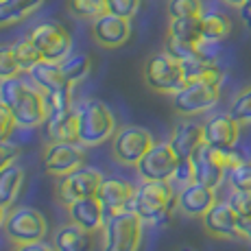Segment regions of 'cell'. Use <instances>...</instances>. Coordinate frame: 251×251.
<instances>
[{
	"label": "cell",
	"instance_id": "6da1fadb",
	"mask_svg": "<svg viewBox=\"0 0 251 251\" xmlns=\"http://www.w3.org/2000/svg\"><path fill=\"white\" fill-rule=\"evenodd\" d=\"M22 75L0 81V100L11 109L18 127L33 129L46 123L48 107H46L44 92L37 88L28 76Z\"/></svg>",
	"mask_w": 251,
	"mask_h": 251
},
{
	"label": "cell",
	"instance_id": "7a4b0ae2",
	"mask_svg": "<svg viewBox=\"0 0 251 251\" xmlns=\"http://www.w3.org/2000/svg\"><path fill=\"white\" fill-rule=\"evenodd\" d=\"M177 207V190L171 181H140L131 210L149 225H160Z\"/></svg>",
	"mask_w": 251,
	"mask_h": 251
},
{
	"label": "cell",
	"instance_id": "3957f363",
	"mask_svg": "<svg viewBox=\"0 0 251 251\" xmlns=\"http://www.w3.org/2000/svg\"><path fill=\"white\" fill-rule=\"evenodd\" d=\"M243 160L245 157L236 149H216L203 142L192 155L195 181L216 190L223 181H227V173Z\"/></svg>",
	"mask_w": 251,
	"mask_h": 251
},
{
	"label": "cell",
	"instance_id": "277c9868",
	"mask_svg": "<svg viewBox=\"0 0 251 251\" xmlns=\"http://www.w3.org/2000/svg\"><path fill=\"white\" fill-rule=\"evenodd\" d=\"M75 109L79 118V142L85 147H99L116 133V118L103 100L85 99Z\"/></svg>",
	"mask_w": 251,
	"mask_h": 251
},
{
	"label": "cell",
	"instance_id": "5b68a950",
	"mask_svg": "<svg viewBox=\"0 0 251 251\" xmlns=\"http://www.w3.org/2000/svg\"><path fill=\"white\" fill-rule=\"evenodd\" d=\"M142 225L144 221L133 210L109 214L100 229V251H140Z\"/></svg>",
	"mask_w": 251,
	"mask_h": 251
},
{
	"label": "cell",
	"instance_id": "8992f818",
	"mask_svg": "<svg viewBox=\"0 0 251 251\" xmlns=\"http://www.w3.org/2000/svg\"><path fill=\"white\" fill-rule=\"evenodd\" d=\"M144 81L157 94L173 96L177 90H181L186 85V72H183L179 59H175L166 50H162L147 59V64H144Z\"/></svg>",
	"mask_w": 251,
	"mask_h": 251
},
{
	"label": "cell",
	"instance_id": "52a82bcc",
	"mask_svg": "<svg viewBox=\"0 0 251 251\" xmlns=\"http://www.w3.org/2000/svg\"><path fill=\"white\" fill-rule=\"evenodd\" d=\"M173 99V109L179 116H197L210 112L221 100V85L207 81H186L181 90H177Z\"/></svg>",
	"mask_w": 251,
	"mask_h": 251
},
{
	"label": "cell",
	"instance_id": "ba28073f",
	"mask_svg": "<svg viewBox=\"0 0 251 251\" xmlns=\"http://www.w3.org/2000/svg\"><path fill=\"white\" fill-rule=\"evenodd\" d=\"M28 37L37 46V50L42 52V59H46V61L61 64L72 50L70 31L64 24H59L55 20H46V22H40L37 26H33Z\"/></svg>",
	"mask_w": 251,
	"mask_h": 251
},
{
	"label": "cell",
	"instance_id": "9c48e42d",
	"mask_svg": "<svg viewBox=\"0 0 251 251\" xmlns=\"http://www.w3.org/2000/svg\"><path fill=\"white\" fill-rule=\"evenodd\" d=\"M153 144L155 142H153L149 129L138 127V125H127L112 136V153L116 162L123 166H136Z\"/></svg>",
	"mask_w": 251,
	"mask_h": 251
},
{
	"label": "cell",
	"instance_id": "30bf717a",
	"mask_svg": "<svg viewBox=\"0 0 251 251\" xmlns=\"http://www.w3.org/2000/svg\"><path fill=\"white\" fill-rule=\"evenodd\" d=\"M4 231L13 243H33V240H44L48 223L46 216L40 210L28 205L13 207L11 212H7L4 219Z\"/></svg>",
	"mask_w": 251,
	"mask_h": 251
},
{
	"label": "cell",
	"instance_id": "8fae6325",
	"mask_svg": "<svg viewBox=\"0 0 251 251\" xmlns=\"http://www.w3.org/2000/svg\"><path fill=\"white\" fill-rule=\"evenodd\" d=\"M177 164L179 155L171 147V142H155L136 164V173L140 181H171Z\"/></svg>",
	"mask_w": 251,
	"mask_h": 251
},
{
	"label": "cell",
	"instance_id": "7c38bea8",
	"mask_svg": "<svg viewBox=\"0 0 251 251\" xmlns=\"http://www.w3.org/2000/svg\"><path fill=\"white\" fill-rule=\"evenodd\" d=\"M85 144L75 140V142H50L44 151L42 164L48 175L64 177L68 173L76 171L85 164Z\"/></svg>",
	"mask_w": 251,
	"mask_h": 251
},
{
	"label": "cell",
	"instance_id": "4fadbf2b",
	"mask_svg": "<svg viewBox=\"0 0 251 251\" xmlns=\"http://www.w3.org/2000/svg\"><path fill=\"white\" fill-rule=\"evenodd\" d=\"M103 179L105 177L100 175V171L90 168L83 164V166L76 168V171L59 177V181H57V199H59L64 205H68L76 199L94 197L96 192H99Z\"/></svg>",
	"mask_w": 251,
	"mask_h": 251
},
{
	"label": "cell",
	"instance_id": "5bb4252c",
	"mask_svg": "<svg viewBox=\"0 0 251 251\" xmlns=\"http://www.w3.org/2000/svg\"><path fill=\"white\" fill-rule=\"evenodd\" d=\"M92 35L103 48H120L131 37V20L105 11L103 16L92 20Z\"/></svg>",
	"mask_w": 251,
	"mask_h": 251
},
{
	"label": "cell",
	"instance_id": "9a60e30c",
	"mask_svg": "<svg viewBox=\"0 0 251 251\" xmlns=\"http://www.w3.org/2000/svg\"><path fill=\"white\" fill-rule=\"evenodd\" d=\"M203 227L214 238H229L238 240L243 238L240 234V216L234 212L229 201H216L203 216Z\"/></svg>",
	"mask_w": 251,
	"mask_h": 251
},
{
	"label": "cell",
	"instance_id": "2e32d148",
	"mask_svg": "<svg viewBox=\"0 0 251 251\" xmlns=\"http://www.w3.org/2000/svg\"><path fill=\"white\" fill-rule=\"evenodd\" d=\"M136 188L129 179H123V177H105L103 183H100L96 197L100 199L105 212L109 214H118V212L131 210L133 197H136Z\"/></svg>",
	"mask_w": 251,
	"mask_h": 251
},
{
	"label": "cell",
	"instance_id": "e0dca14e",
	"mask_svg": "<svg viewBox=\"0 0 251 251\" xmlns=\"http://www.w3.org/2000/svg\"><path fill=\"white\" fill-rule=\"evenodd\" d=\"M66 214H68V221L75 225H79V227L92 231V234H96V231L103 229L105 221H107V212H105L103 203H100L99 197H85V199H76L72 201V203L66 205Z\"/></svg>",
	"mask_w": 251,
	"mask_h": 251
},
{
	"label": "cell",
	"instance_id": "ac0fdd59",
	"mask_svg": "<svg viewBox=\"0 0 251 251\" xmlns=\"http://www.w3.org/2000/svg\"><path fill=\"white\" fill-rule=\"evenodd\" d=\"M205 144L216 149H236L240 140V123L231 114H216L203 125Z\"/></svg>",
	"mask_w": 251,
	"mask_h": 251
},
{
	"label": "cell",
	"instance_id": "d6986e66",
	"mask_svg": "<svg viewBox=\"0 0 251 251\" xmlns=\"http://www.w3.org/2000/svg\"><path fill=\"white\" fill-rule=\"evenodd\" d=\"M216 203V190L201 183H190L177 192V207L186 216H203Z\"/></svg>",
	"mask_w": 251,
	"mask_h": 251
},
{
	"label": "cell",
	"instance_id": "ffe728a7",
	"mask_svg": "<svg viewBox=\"0 0 251 251\" xmlns=\"http://www.w3.org/2000/svg\"><path fill=\"white\" fill-rule=\"evenodd\" d=\"M168 142H171V147L179 155V160L192 157L197 149L205 142V129H203V125L195 123V120H183V123H179L173 129Z\"/></svg>",
	"mask_w": 251,
	"mask_h": 251
},
{
	"label": "cell",
	"instance_id": "44dd1931",
	"mask_svg": "<svg viewBox=\"0 0 251 251\" xmlns=\"http://www.w3.org/2000/svg\"><path fill=\"white\" fill-rule=\"evenodd\" d=\"M44 125L46 138L50 142H75V140H79V118H76L75 107L48 114Z\"/></svg>",
	"mask_w": 251,
	"mask_h": 251
},
{
	"label": "cell",
	"instance_id": "7402d4cb",
	"mask_svg": "<svg viewBox=\"0 0 251 251\" xmlns=\"http://www.w3.org/2000/svg\"><path fill=\"white\" fill-rule=\"evenodd\" d=\"M55 251H94V234L75 223H66L52 234Z\"/></svg>",
	"mask_w": 251,
	"mask_h": 251
},
{
	"label": "cell",
	"instance_id": "603a6c76",
	"mask_svg": "<svg viewBox=\"0 0 251 251\" xmlns=\"http://www.w3.org/2000/svg\"><path fill=\"white\" fill-rule=\"evenodd\" d=\"M28 79L33 81V83L37 85L42 92H52V90H59L64 88V85H72L68 79H66L64 70H61V64H57V61H46L42 59L40 64H35L31 70L26 72Z\"/></svg>",
	"mask_w": 251,
	"mask_h": 251
},
{
	"label": "cell",
	"instance_id": "cb8c5ba5",
	"mask_svg": "<svg viewBox=\"0 0 251 251\" xmlns=\"http://www.w3.org/2000/svg\"><path fill=\"white\" fill-rule=\"evenodd\" d=\"M44 0H0V28L16 26L37 11Z\"/></svg>",
	"mask_w": 251,
	"mask_h": 251
},
{
	"label": "cell",
	"instance_id": "d4e9b609",
	"mask_svg": "<svg viewBox=\"0 0 251 251\" xmlns=\"http://www.w3.org/2000/svg\"><path fill=\"white\" fill-rule=\"evenodd\" d=\"M24 168L20 164L11 162L9 166H4L0 171V205L11 207L16 203L18 195H20L22 186H24Z\"/></svg>",
	"mask_w": 251,
	"mask_h": 251
},
{
	"label": "cell",
	"instance_id": "484cf974",
	"mask_svg": "<svg viewBox=\"0 0 251 251\" xmlns=\"http://www.w3.org/2000/svg\"><path fill=\"white\" fill-rule=\"evenodd\" d=\"M171 40L181 44H197L203 40L201 35V18H171L168 35Z\"/></svg>",
	"mask_w": 251,
	"mask_h": 251
},
{
	"label": "cell",
	"instance_id": "4316f807",
	"mask_svg": "<svg viewBox=\"0 0 251 251\" xmlns=\"http://www.w3.org/2000/svg\"><path fill=\"white\" fill-rule=\"evenodd\" d=\"M231 33V20L221 11H203L201 16V35L210 42H223Z\"/></svg>",
	"mask_w": 251,
	"mask_h": 251
},
{
	"label": "cell",
	"instance_id": "83f0119b",
	"mask_svg": "<svg viewBox=\"0 0 251 251\" xmlns=\"http://www.w3.org/2000/svg\"><path fill=\"white\" fill-rule=\"evenodd\" d=\"M61 70H64L66 79H68L72 85H76L79 81H83L85 76L90 75L92 59H90V55H83V52H79V55H68L61 61Z\"/></svg>",
	"mask_w": 251,
	"mask_h": 251
},
{
	"label": "cell",
	"instance_id": "f1b7e54d",
	"mask_svg": "<svg viewBox=\"0 0 251 251\" xmlns=\"http://www.w3.org/2000/svg\"><path fill=\"white\" fill-rule=\"evenodd\" d=\"M68 11L79 20H96L107 11L105 0H68Z\"/></svg>",
	"mask_w": 251,
	"mask_h": 251
},
{
	"label": "cell",
	"instance_id": "f546056e",
	"mask_svg": "<svg viewBox=\"0 0 251 251\" xmlns=\"http://www.w3.org/2000/svg\"><path fill=\"white\" fill-rule=\"evenodd\" d=\"M13 50H16V57H18V64H20L22 72H28L35 64L42 61V52L37 50V46L31 42V37H22L13 44Z\"/></svg>",
	"mask_w": 251,
	"mask_h": 251
},
{
	"label": "cell",
	"instance_id": "4dcf8cb0",
	"mask_svg": "<svg viewBox=\"0 0 251 251\" xmlns=\"http://www.w3.org/2000/svg\"><path fill=\"white\" fill-rule=\"evenodd\" d=\"M72 88H75V85H64V88H59V90L46 92L44 99H46L48 114H52V112H64V109L75 107V105H72Z\"/></svg>",
	"mask_w": 251,
	"mask_h": 251
},
{
	"label": "cell",
	"instance_id": "1f68e13d",
	"mask_svg": "<svg viewBox=\"0 0 251 251\" xmlns=\"http://www.w3.org/2000/svg\"><path fill=\"white\" fill-rule=\"evenodd\" d=\"M18 75H22V68L18 64L13 44H0V81Z\"/></svg>",
	"mask_w": 251,
	"mask_h": 251
},
{
	"label": "cell",
	"instance_id": "d6a6232c",
	"mask_svg": "<svg viewBox=\"0 0 251 251\" xmlns=\"http://www.w3.org/2000/svg\"><path fill=\"white\" fill-rule=\"evenodd\" d=\"M229 114L234 116L240 125H251V85L245 88L234 100H231Z\"/></svg>",
	"mask_w": 251,
	"mask_h": 251
},
{
	"label": "cell",
	"instance_id": "836d02e7",
	"mask_svg": "<svg viewBox=\"0 0 251 251\" xmlns=\"http://www.w3.org/2000/svg\"><path fill=\"white\" fill-rule=\"evenodd\" d=\"M168 13H171V18H201L203 16V2L201 0H171Z\"/></svg>",
	"mask_w": 251,
	"mask_h": 251
},
{
	"label": "cell",
	"instance_id": "e575fe53",
	"mask_svg": "<svg viewBox=\"0 0 251 251\" xmlns=\"http://www.w3.org/2000/svg\"><path fill=\"white\" fill-rule=\"evenodd\" d=\"M231 190H251V162L243 160L227 173Z\"/></svg>",
	"mask_w": 251,
	"mask_h": 251
},
{
	"label": "cell",
	"instance_id": "d590c367",
	"mask_svg": "<svg viewBox=\"0 0 251 251\" xmlns=\"http://www.w3.org/2000/svg\"><path fill=\"white\" fill-rule=\"evenodd\" d=\"M171 183L175 186V190L179 192L181 188L190 186V183H195V164H192V157H183L179 160L175 168V175H173Z\"/></svg>",
	"mask_w": 251,
	"mask_h": 251
},
{
	"label": "cell",
	"instance_id": "8d00e7d4",
	"mask_svg": "<svg viewBox=\"0 0 251 251\" xmlns=\"http://www.w3.org/2000/svg\"><path fill=\"white\" fill-rule=\"evenodd\" d=\"M227 201L240 219H249L251 216V190H231Z\"/></svg>",
	"mask_w": 251,
	"mask_h": 251
},
{
	"label": "cell",
	"instance_id": "74e56055",
	"mask_svg": "<svg viewBox=\"0 0 251 251\" xmlns=\"http://www.w3.org/2000/svg\"><path fill=\"white\" fill-rule=\"evenodd\" d=\"M105 2H107L109 13H116V16H123V18L131 20L140 11V2H142V0H105Z\"/></svg>",
	"mask_w": 251,
	"mask_h": 251
},
{
	"label": "cell",
	"instance_id": "f35d334b",
	"mask_svg": "<svg viewBox=\"0 0 251 251\" xmlns=\"http://www.w3.org/2000/svg\"><path fill=\"white\" fill-rule=\"evenodd\" d=\"M18 129V123L13 118L11 109L0 100V142H7V140L13 138V131Z\"/></svg>",
	"mask_w": 251,
	"mask_h": 251
},
{
	"label": "cell",
	"instance_id": "ab89813d",
	"mask_svg": "<svg viewBox=\"0 0 251 251\" xmlns=\"http://www.w3.org/2000/svg\"><path fill=\"white\" fill-rule=\"evenodd\" d=\"M18 153H20V147H18L16 142H11V140L0 142V171H2L4 166H9L11 162H16Z\"/></svg>",
	"mask_w": 251,
	"mask_h": 251
},
{
	"label": "cell",
	"instance_id": "60d3db41",
	"mask_svg": "<svg viewBox=\"0 0 251 251\" xmlns=\"http://www.w3.org/2000/svg\"><path fill=\"white\" fill-rule=\"evenodd\" d=\"M13 251H55V247L44 240H33V243H16Z\"/></svg>",
	"mask_w": 251,
	"mask_h": 251
},
{
	"label": "cell",
	"instance_id": "b9f144b4",
	"mask_svg": "<svg viewBox=\"0 0 251 251\" xmlns=\"http://www.w3.org/2000/svg\"><path fill=\"white\" fill-rule=\"evenodd\" d=\"M240 234H243V240H247L251 245V216L249 219H240Z\"/></svg>",
	"mask_w": 251,
	"mask_h": 251
},
{
	"label": "cell",
	"instance_id": "7bdbcfd3",
	"mask_svg": "<svg viewBox=\"0 0 251 251\" xmlns=\"http://www.w3.org/2000/svg\"><path fill=\"white\" fill-rule=\"evenodd\" d=\"M221 2L227 4V7H238V9H240L245 2H247V0H221Z\"/></svg>",
	"mask_w": 251,
	"mask_h": 251
},
{
	"label": "cell",
	"instance_id": "ee69618b",
	"mask_svg": "<svg viewBox=\"0 0 251 251\" xmlns=\"http://www.w3.org/2000/svg\"><path fill=\"white\" fill-rule=\"evenodd\" d=\"M4 219H7V207L0 205V227H4Z\"/></svg>",
	"mask_w": 251,
	"mask_h": 251
},
{
	"label": "cell",
	"instance_id": "f6af8a7d",
	"mask_svg": "<svg viewBox=\"0 0 251 251\" xmlns=\"http://www.w3.org/2000/svg\"><path fill=\"white\" fill-rule=\"evenodd\" d=\"M240 13H249V16H251V0H247V2L240 7Z\"/></svg>",
	"mask_w": 251,
	"mask_h": 251
},
{
	"label": "cell",
	"instance_id": "bcb514c9",
	"mask_svg": "<svg viewBox=\"0 0 251 251\" xmlns=\"http://www.w3.org/2000/svg\"><path fill=\"white\" fill-rule=\"evenodd\" d=\"M179 251H197V249H192V247H181Z\"/></svg>",
	"mask_w": 251,
	"mask_h": 251
}]
</instances>
